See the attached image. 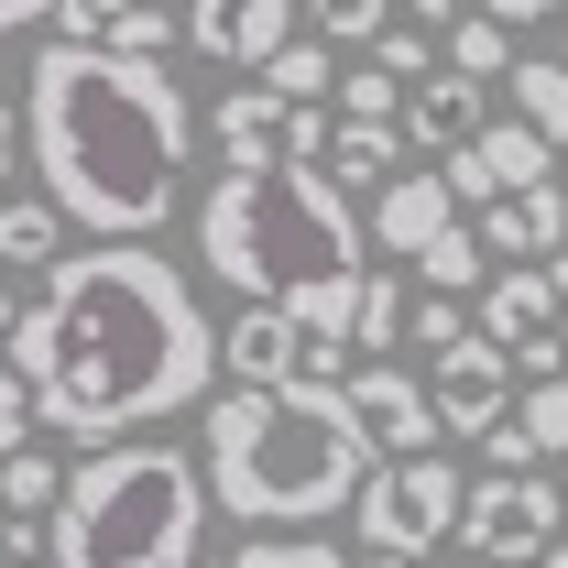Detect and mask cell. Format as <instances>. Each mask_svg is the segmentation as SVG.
Instances as JSON below:
<instances>
[{
  "label": "cell",
  "mask_w": 568,
  "mask_h": 568,
  "mask_svg": "<svg viewBox=\"0 0 568 568\" xmlns=\"http://www.w3.org/2000/svg\"><path fill=\"white\" fill-rule=\"evenodd\" d=\"M0 361L22 372L33 426L88 448H132L164 416H209L219 405V328L197 284L175 274V252L142 241H88L33 284V306L11 317Z\"/></svg>",
  "instance_id": "obj_1"
},
{
  "label": "cell",
  "mask_w": 568,
  "mask_h": 568,
  "mask_svg": "<svg viewBox=\"0 0 568 568\" xmlns=\"http://www.w3.org/2000/svg\"><path fill=\"white\" fill-rule=\"evenodd\" d=\"M22 153L44 175V209L77 219L88 241H153L186 197L197 110H186L175 67L44 44L22 67Z\"/></svg>",
  "instance_id": "obj_2"
},
{
  "label": "cell",
  "mask_w": 568,
  "mask_h": 568,
  "mask_svg": "<svg viewBox=\"0 0 568 568\" xmlns=\"http://www.w3.org/2000/svg\"><path fill=\"white\" fill-rule=\"evenodd\" d=\"M361 241H372L361 209L317 164H219V186L197 197V263L241 306H274L306 339H339V351H351L361 284H372Z\"/></svg>",
  "instance_id": "obj_3"
},
{
  "label": "cell",
  "mask_w": 568,
  "mask_h": 568,
  "mask_svg": "<svg viewBox=\"0 0 568 568\" xmlns=\"http://www.w3.org/2000/svg\"><path fill=\"white\" fill-rule=\"evenodd\" d=\"M197 437H209V459H197L209 514H241L252 536H306L317 514H351V493L383 470L372 437L351 426V405L317 394V383L219 394L209 416H197Z\"/></svg>",
  "instance_id": "obj_4"
},
{
  "label": "cell",
  "mask_w": 568,
  "mask_h": 568,
  "mask_svg": "<svg viewBox=\"0 0 568 568\" xmlns=\"http://www.w3.org/2000/svg\"><path fill=\"white\" fill-rule=\"evenodd\" d=\"M197 536H209L197 459L164 437H132L67 470V503L44 514V568H197Z\"/></svg>",
  "instance_id": "obj_5"
},
{
  "label": "cell",
  "mask_w": 568,
  "mask_h": 568,
  "mask_svg": "<svg viewBox=\"0 0 568 568\" xmlns=\"http://www.w3.org/2000/svg\"><path fill=\"white\" fill-rule=\"evenodd\" d=\"M459 514H470V481H459L448 448H437V459H383V470L361 481L351 493V536H361V558L426 568L448 536H459Z\"/></svg>",
  "instance_id": "obj_6"
},
{
  "label": "cell",
  "mask_w": 568,
  "mask_h": 568,
  "mask_svg": "<svg viewBox=\"0 0 568 568\" xmlns=\"http://www.w3.org/2000/svg\"><path fill=\"white\" fill-rule=\"evenodd\" d=\"M558 536H568V503H558L547 470H493V481H470L459 547H470L481 568H536Z\"/></svg>",
  "instance_id": "obj_7"
},
{
  "label": "cell",
  "mask_w": 568,
  "mask_h": 568,
  "mask_svg": "<svg viewBox=\"0 0 568 568\" xmlns=\"http://www.w3.org/2000/svg\"><path fill=\"white\" fill-rule=\"evenodd\" d=\"M339 405H351V426L372 437V459H437V448H448V437H437V405H426V383H416V372H394V361H351Z\"/></svg>",
  "instance_id": "obj_8"
},
{
  "label": "cell",
  "mask_w": 568,
  "mask_h": 568,
  "mask_svg": "<svg viewBox=\"0 0 568 568\" xmlns=\"http://www.w3.org/2000/svg\"><path fill=\"white\" fill-rule=\"evenodd\" d=\"M426 405H437V437H493L503 416H514V361L470 328L459 351H437V372H426Z\"/></svg>",
  "instance_id": "obj_9"
},
{
  "label": "cell",
  "mask_w": 568,
  "mask_h": 568,
  "mask_svg": "<svg viewBox=\"0 0 568 568\" xmlns=\"http://www.w3.org/2000/svg\"><path fill=\"white\" fill-rule=\"evenodd\" d=\"M186 44L219 55V67H241V77H263L284 44H295V11H284V0H197V11H186Z\"/></svg>",
  "instance_id": "obj_10"
},
{
  "label": "cell",
  "mask_w": 568,
  "mask_h": 568,
  "mask_svg": "<svg viewBox=\"0 0 568 568\" xmlns=\"http://www.w3.org/2000/svg\"><path fill=\"white\" fill-rule=\"evenodd\" d=\"M219 372H230V394H284V383H306V328L274 306H241L219 328Z\"/></svg>",
  "instance_id": "obj_11"
},
{
  "label": "cell",
  "mask_w": 568,
  "mask_h": 568,
  "mask_svg": "<svg viewBox=\"0 0 568 568\" xmlns=\"http://www.w3.org/2000/svg\"><path fill=\"white\" fill-rule=\"evenodd\" d=\"M361 230H372V252H405V263H426V252H437V241L459 230V209H448L437 164H405V175H394V186L372 197V219H361Z\"/></svg>",
  "instance_id": "obj_12"
},
{
  "label": "cell",
  "mask_w": 568,
  "mask_h": 568,
  "mask_svg": "<svg viewBox=\"0 0 568 568\" xmlns=\"http://www.w3.org/2000/svg\"><path fill=\"white\" fill-rule=\"evenodd\" d=\"M394 132H405V153H437V164H448V153H470V142L493 132V121H481V88H470V77H416V88H405V110H394Z\"/></svg>",
  "instance_id": "obj_13"
},
{
  "label": "cell",
  "mask_w": 568,
  "mask_h": 568,
  "mask_svg": "<svg viewBox=\"0 0 568 568\" xmlns=\"http://www.w3.org/2000/svg\"><path fill=\"white\" fill-rule=\"evenodd\" d=\"M470 328H481L503 361L525 351V339H558V295H547V263H525V274L503 263V274L481 284V317H470Z\"/></svg>",
  "instance_id": "obj_14"
},
{
  "label": "cell",
  "mask_w": 568,
  "mask_h": 568,
  "mask_svg": "<svg viewBox=\"0 0 568 568\" xmlns=\"http://www.w3.org/2000/svg\"><path fill=\"white\" fill-rule=\"evenodd\" d=\"M470 241H481V252H514V274H525V252H547V263H558V252H568V186H536V197L481 209Z\"/></svg>",
  "instance_id": "obj_15"
},
{
  "label": "cell",
  "mask_w": 568,
  "mask_h": 568,
  "mask_svg": "<svg viewBox=\"0 0 568 568\" xmlns=\"http://www.w3.org/2000/svg\"><path fill=\"white\" fill-rule=\"evenodd\" d=\"M339 197H383L394 175H405V132H383V121H339V142H328V164H317Z\"/></svg>",
  "instance_id": "obj_16"
},
{
  "label": "cell",
  "mask_w": 568,
  "mask_h": 568,
  "mask_svg": "<svg viewBox=\"0 0 568 568\" xmlns=\"http://www.w3.org/2000/svg\"><path fill=\"white\" fill-rule=\"evenodd\" d=\"M209 132H219V153H230V164H284V99H263V88L241 77V88L219 99Z\"/></svg>",
  "instance_id": "obj_17"
},
{
  "label": "cell",
  "mask_w": 568,
  "mask_h": 568,
  "mask_svg": "<svg viewBox=\"0 0 568 568\" xmlns=\"http://www.w3.org/2000/svg\"><path fill=\"white\" fill-rule=\"evenodd\" d=\"M503 88H514V121H525V132L568 164V67H558V55H514V77H503Z\"/></svg>",
  "instance_id": "obj_18"
},
{
  "label": "cell",
  "mask_w": 568,
  "mask_h": 568,
  "mask_svg": "<svg viewBox=\"0 0 568 568\" xmlns=\"http://www.w3.org/2000/svg\"><path fill=\"white\" fill-rule=\"evenodd\" d=\"M67 263V219L44 197H0V274H55Z\"/></svg>",
  "instance_id": "obj_19"
},
{
  "label": "cell",
  "mask_w": 568,
  "mask_h": 568,
  "mask_svg": "<svg viewBox=\"0 0 568 568\" xmlns=\"http://www.w3.org/2000/svg\"><path fill=\"white\" fill-rule=\"evenodd\" d=\"M252 88H263V99H284V110H328V99H339V55L295 33V44H284V55L252 77Z\"/></svg>",
  "instance_id": "obj_20"
},
{
  "label": "cell",
  "mask_w": 568,
  "mask_h": 568,
  "mask_svg": "<svg viewBox=\"0 0 568 568\" xmlns=\"http://www.w3.org/2000/svg\"><path fill=\"white\" fill-rule=\"evenodd\" d=\"M514 33H503L493 11H459V33H448V77H470V88H493V77H514Z\"/></svg>",
  "instance_id": "obj_21"
},
{
  "label": "cell",
  "mask_w": 568,
  "mask_h": 568,
  "mask_svg": "<svg viewBox=\"0 0 568 568\" xmlns=\"http://www.w3.org/2000/svg\"><path fill=\"white\" fill-rule=\"evenodd\" d=\"M503 426L525 437V470H536V459H568V383H525V405Z\"/></svg>",
  "instance_id": "obj_22"
},
{
  "label": "cell",
  "mask_w": 568,
  "mask_h": 568,
  "mask_svg": "<svg viewBox=\"0 0 568 568\" xmlns=\"http://www.w3.org/2000/svg\"><path fill=\"white\" fill-rule=\"evenodd\" d=\"M0 503H11V525H44V514L67 503V470H55L44 448H22V459H0Z\"/></svg>",
  "instance_id": "obj_23"
},
{
  "label": "cell",
  "mask_w": 568,
  "mask_h": 568,
  "mask_svg": "<svg viewBox=\"0 0 568 568\" xmlns=\"http://www.w3.org/2000/svg\"><path fill=\"white\" fill-rule=\"evenodd\" d=\"M197 568H351L328 536H241L230 558H197Z\"/></svg>",
  "instance_id": "obj_24"
},
{
  "label": "cell",
  "mask_w": 568,
  "mask_h": 568,
  "mask_svg": "<svg viewBox=\"0 0 568 568\" xmlns=\"http://www.w3.org/2000/svg\"><path fill=\"white\" fill-rule=\"evenodd\" d=\"M416 284H426V295H470V284H493V274H481V241H470V219H459V230H448V241L416 263Z\"/></svg>",
  "instance_id": "obj_25"
},
{
  "label": "cell",
  "mask_w": 568,
  "mask_h": 568,
  "mask_svg": "<svg viewBox=\"0 0 568 568\" xmlns=\"http://www.w3.org/2000/svg\"><path fill=\"white\" fill-rule=\"evenodd\" d=\"M394 339H405V284H383V274H372V284H361V317H351V351H372V361H383Z\"/></svg>",
  "instance_id": "obj_26"
},
{
  "label": "cell",
  "mask_w": 568,
  "mask_h": 568,
  "mask_svg": "<svg viewBox=\"0 0 568 568\" xmlns=\"http://www.w3.org/2000/svg\"><path fill=\"white\" fill-rule=\"evenodd\" d=\"M394 110H405V88L383 67H339V121H383L394 132Z\"/></svg>",
  "instance_id": "obj_27"
},
{
  "label": "cell",
  "mask_w": 568,
  "mask_h": 568,
  "mask_svg": "<svg viewBox=\"0 0 568 568\" xmlns=\"http://www.w3.org/2000/svg\"><path fill=\"white\" fill-rule=\"evenodd\" d=\"M306 44H383V0H328L306 22Z\"/></svg>",
  "instance_id": "obj_28"
},
{
  "label": "cell",
  "mask_w": 568,
  "mask_h": 568,
  "mask_svg": "<svg viewBox=\"0 0 568 568\" xmlns=\"http://www.w3.org/2000/svg\"><path fill=\"white\" fill-rule=\"evenodd\" d=\"M405 339H416V351L437 361V351H459V339H470V317H459L448 295H426V306H405Z\"/></svg>",
  "instance_id": "obj_29"
},
{
  "label": "cell",
  "mask_w": 568,
  "mask_h": 568,
  "mask_svg": "<svg viewBox=\"0 0 568 568\" xmlns=\"http://www.w3.org/2000/svg\"><path fill=\"white\" fill-rule=\"evenodd\" d=\"M33 448V394H22V372L0 361V459H22Z\"/></svg>",
  "instance_id": "obj_30"
},
{
  "label": "cell",
  "mask_w": 568,
  "mask_h": 568,
  "mask_svg": "<svg viewBox=\"0 0 568 568\" xmlns=\"http://www.w3.org/2000/svg\"><path fill=\"white\" fill-rule=\"evenodd\" d=\"M11 153H22V110L0 99V197H11Z\"/></svg>",
  "instance_id": "obj_31"
},
{
  "label": "cell",
  "mask_w": 568,
  "mask_h": 568,
  "mask_svg": "<svg viewBox=\"0 0 568 568\" xmlns=\"http://www.w3.org/2000/svg\"><path fill=\"white\" fill-rule=\"evenodd\" d=\"M33 22H44L33 0H0V33H33Z\"/></svg>",
  "instance_id": "obj_32"
},
{
  "label": "cell",
  "mask_w": 568,
  "mask_h": 568,
  "mask_svg": "<svg viewBox=\"0 0 568 568\" xmlns=\"http://www.w3.org/2000/svg\"><path fill=\"white\" fill-rule=\"evenodd\" d=\"M547 295H558V328H568V252L547 263Z\"/></svg>",
  "instance_id": "obj_33"
},
{
  "label": "cell",
  "mask_w": 568,
  "mask_h": 568,
  "mask_svg": "<svg viewBox=\"0 0 568 568\" xmlns=\"http://www.w3.org/2000/svg\"><path fill=\"white\" fill-rule=\"evenodd\" d=\"M11 317H22V306H11V274H0V339H11Z\"/></svg>",
  "instance_id": "obj_34"
},
{
  "label": "cell",
  "mask_w": 568,
  "mask_h": 568,
  "mask_svg": "<svg viewBox=\"0 0 568 568\" xmlns=\"http://www.w3.org/2000/svg\"><path fill=\"white\" fill-rule=\"evenodd\" d=\"M536 568H568V536H558V547H547V558H536Z\"/></svg>",
  "instance_id": "obj_35"
},
{
  "label": "cell",
  "mask_w": 568,
  "mask_h": 568,
  "mask_svg": "<svg viewBox=\"0 0 568 568\" xmlns=\"http://www.w3.org/2000/svg\"><path fill=\"white\" fill-rule=\"evenodd\" d=\"M426 568H448V558H426Z\"/></svg>",
  "instance_id": "obj_36"
},
{
  "label": "cell",
  "mask_w": 568,
  "mask_h": 568,
  "mask_svg": "<svg viewBox=\"0 0 568 568\" xmlns=\"http://www.w3.org/2000/svg\"><path fill=\"white\" fill-rule=\"evenodd\" d=\"M558 67H568V44H558Z\"/></svg>",
  "instance_id": "obj_37"
},
{
  "label": "cell",
  "mask_w": 568,
  "mask_h": 568,
  "mask_svg": "<svg viewBox=\"0 0 568 568\" xmlns=\"http://www.w3.org/2000/svg\"><path fill=\"white\" fill-rule=\"evenodd\" d=\"M558 503H568V481H558Z\"/></svg>",
  "instance_id": "obj_38"
}]
</instances>
